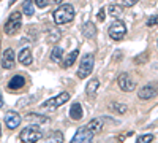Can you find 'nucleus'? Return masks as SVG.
<instances>
[{
	"mask_svg": "<svg viewBox=\"0 0 158 143\" xmlns=\"http://www.w3.org/2000/svg\"><path fill=\"white\" fill-rule=\"evenodd\" d=\"M52 19H54V24H56V25H63V24L71 22V21L74 19V8H73V5H70V3L60 5V7L54 11Z\"/></svg>",
	"mask_w": 158,
	"mask_h": 143,
	"instance_id": "1",
	"label": "nucleus"
},
{
	"mask_svg": "<svg viewBox=\"0 0 158 143\" xmlns=\"http://www.w3.org/2000/svg\"><path fill=\"white\" fill-rule=\"evenodd\" d=\"M21 27H22V15L19 11H13L8 18V21L5 22L3 30L6 35H16L21 30Z\"/></svg>",
	"mask_w": 158,
	"mask_h": 143,
	"instance_id": "2",
	"label": "nucleus"
},
{
	"mask_svg": "<svg viewBox=\"0 0 158 143\" xmlns=\"http://www.w3.org/2000/svg\"><path fill=\"white\" fill-rule=\"evenodd\" d=\"M19 138L24 143H36L43 138V132H41V129H38L36 126H27L25 129L21 131Z\"/></svg>",
	"mask_w": 158,
	"mask_h": 143,
	"instance_id": "3",
	"label": "nucleus"
},
{
	"mask_svg": "<svg viewBox=\"0 0 158 143\" xmlns=\"http://www.w3.org/2000/svg\"><path fill=\"white\" fill-rule=\"evenodd\" d=\"M94 65H95V57H94V54H85V56H82L81 64H79V69H77V76L81 78V80L87 78V76L92 73V70H94Z\"/></svg>",
	"mask_w": 158,
	"mask_h": 143,
	"instance_id": "4",
	"label": "nucleus"
},
{
	"mask_svg": "<svg viewBox=\"0 0 158 143\" xmlns=\"http://www.w3.org/2000/svg\"><path fill=\"white\" fill-rule=\"evenodd\" d=\"M68 100H70V94H68V92H62V94H59V96H56V97L46 100L44 103H41V107H40V108H41V110H48V108L56 110V108L62 107L63 103H67Z\"/></svg>",
	"mask_w": 158,
	"mask_h": 143,
	"instance_id": "5",
	"label": "nucleus"
},
{
	"mask_svg": "<svg viewBox=\"0 0 158 143\" xmlns=\"http://www.w3.org/2000/svg\"><path fill=\"white\" fill-rule=\"evenodd\" d=\"M108 34H109V37L112 38V40H115V42L122 40V38L127 35V25H125V22H122V21H114V22L109 25Z\"/></svg>",
	"mask_w": 158,
	"mask_h": 143,
	"instance_id": "6",
	"label": "nucleus"
},
{
	"mask_svg": "<svg viewBox=\"0 0 158 143\" xmlns=\"http://www.w3.org/2000/svg\"><path fill=\"white\" fill-rule=\"evenodd\" d=\"M117 84H118V87H120L123 92H131V91H135V87H136V81L131 78L130 73H125V72L118 75Z\"/></svg>",
	"mask_w": 158,
	"mask_h": 143,
	"instance_id": "7",
	"label": "nucleus"
},
{
	"mask_svg": "<svg viewBox=\"0 0 158 143\" xmlns=\"http://www.w3.org/2000/svg\"><path fill=\"white\" fill-rule=\"evenodd\" d=\"M92 138H94V134H92L85 126H82L76 131V134H74V137L71 138L70 143H92Z\"/></svg>",
	"mask_w": 158,
	"mask_h": 143,
	"instance_id": "8",
	"label": "nucleus"
},
{
	"mask_svg": "<svg viewBox=\"0 0 158 143\" xmlns=\"http://www.w3.org/2000/svg\"><path fill=\"white\" fill-rule=\"evenodd\" d=\"M21 121H22V118L19 116V113H16V111H8L6 114H5V126L8 127V129H16L19 124H21Z\"/></svg>",
	"mask_w": 158,
	"mask_h": 143,
	"instance_id": "9",
	"label": "nucleus"
},
{
	"mask_svg": "<svg viewBox=\"0 0 158 143\" xmlns=\"http://www.w3.org/2000/svg\"><path fill=\"white\" fill-rule=\"evenodd\" d=\"M2 67L10 70L15 67V51H13L11 48L5 49V53H3V57H2Z\"/></svg>",
	"mask_w": 158,
	"mask_h": 143,
	"instance_id": "10",
	"label": "nucleus"
},
{
	"mask_svg": "<svg viewBox=\"0 0 158 143\" xmlns=\"http://www.w3.org/2000/svg\"><path fill=\"white\" fill-rule=\"evenodd\" d=\"M155 94H156V87H155V84H146L144 87H141V89H139V92H138L139 99H142V100L152 99V97H155Z\"/></svg>",
	"mask_w": 158,
	"mask_h": 143,
	"instance_id": "11",
	"label": "nucleus"
},
{
	"mask_svg": "<svg viewBox=\"0 0 158 143\" xmlns=\"http://www.w3.org/2000/svg\"><path fill=\"white\" fill-rule=\"evenodd\" d=\"M24 84H25V78L22 75H15L8 83V89L10 91H19L21 87H24Z\"/></svg>",
	"mask_w": 158,
	"mask_h": 143,
	"instance_id": "12",
	"label": "nucleus"
},
{
	"mask_svg": "<svg viewBox=\"0 0 158 143\" xmlns=\"http://www.w3.org/2000/svg\"><path fill=\"white\" fill-rule=\"evenodd\" d=\"M82 116H84L82 105L79 102H74L71 105V108H70V118L74 119V121H79V119H82Z\"/></svg>",
	"mask_w": 158,
	"mask_h": 143,
	"instance_id": "13",
	"label": "nucleus"
},
{
	"mask_svg": "<svg viewBox=\"0 0 158 143\" xmlns=\"http://www.w3.org/2000/svg\"><path fill=\"white\" fill-rule=\"evenodd\" d=\"M103 124H104V121H103L101 118H95V119H92L85 127L89 129V131H90L92 134L95 135V134H98V132H101V131H103Z\"/></svg>",
	"mask_w": 158,
	"mask_h": 143,
	"instance_id": "14",
	"label": "nucleus"
},
{
	"mask_svg": "<svg viewBox=\"0 0 158 143\" xmlns=\"http://www.w3.org/2000/svg\"><path fill=\"white\" fill-rule=\"evenodd\" d=\"M19 62L22 64V65H30V64L33 62V57H32V53H30L29 48L21 49V53H19Z\"/></svg>",
	"mask_w": 158,
	"mask_h": 143,
	"instance_id": "15",
	"label": "nucleus"
},
{
	"mask_svg": "<svg viewBox=\"0 0 158 143\" xmlns=\"http://www.w3.org/2000/svg\"><path fill=\"white\" fill-rule=\"evenodd\" d=\"M77 56H79V49H73L71 53H70L67 57H65V60L62 62V67H63V69H70V67L73 65V64L76 62Z\"/></svg>",
	"mask_w": 158,
	"mask_h": 143,
	"instance_id": "16",
	"label": "nucleus"
},
{
	"mask_svg": "<svg viewBox=\"0 0 158 143\" xmlns=\"http://www.w3.org/2000/svg\"><path fill=\"white\" fill-rule=\"evenodd\" d=\"M82 34H84V37H87V38H95V37H97L95 24H92V22H85V24L82 25Z\"/></svg>",
	"mask_w": 158,
	"mask_h": 143,
	"instance_id": "17",
	"label": "nucleus"
},
{
	"mask_svg": "<svg viewBox=\"0 0 158 143\" xmlns=\"http://www.w3.org/2000/svg\"><path fill=\"white\" fill-rule=\"evenodd\" d=\"M108 10H109V15H111L112 18H123V15H125L123 7L117 5V3H111Z\"/></svg>",
	"mask_w": 158,
	"mask_h": 143,
	"instance_id": "18",
	"label": "nucleus"
},
{
	"mask_svg": "<svg viewBox=\"0 0 158 143\" xmlns=\"http://www.w3.org/2000/svg\"><path fill=\"white\" fill-rule=\"evenodd\" d=\"M98 87H100V81L97 80V78H94V80H90V81H89V84H87V87H85V92H87V96L94 97V96L97 94Z\"/></svg>",
	"mask_w": 158,
	"mask_h": 143,
	"instance_id": "19",
	"label": "nucleus"
},
{
	"mask_svg": "<svg viewBox=\"0 0 158 143\" xmlns=\"http://www.w3.org/2000/svg\"><path fill=\"white\" fill-rule=\"evenodd\" d=\"M109 108L114 110V111L118 113V114H125L127 110H128L125 103H120V102H112V103H109Z\"/></svg>",
	"mask_w": 158,
	"mask_h": 143,
	"instance_id": "20",
	"label": "nucleus"
},
{
	"mask_svg": "<svg viewBox=\"0 0 158 143\" xmlns=\"http://www.w3.org/2000/svg\"><path fill=\"white\" fill-rule=\"evenodd\" d=\"M25 119H27V121H35L36 124H40V123H48L46 116H41V114H38V113H29L27 116H25ZM36 124H35V126H36Z\"/></svg>",
	"mask_w": 158,
	"mask_h": 143,
	"instance_id": "21",
	"label": "nucleus"
},
{
	"mask_svg": "<svg viewBox=\"0 0 158 143\" xmlns=\"http://www.w3.org/2000/svg\"><path fill=\"white\" fill-rule=\"evenodd\" d=\"M22 13L25 16H33L35 8H33V2H32V0H25V2L22 3Z\"/></svg>",
	"mask_w": 158,
	"mask_h": 143,
	"instance_id": "22",
	"label": "nucleus"
},
{
	"mask_svg": "<svg viewBox=\"0 0 158 143\" xmlns=\"http://www.w3.org/2000/svg\"><path fill=\"white\" fill-rule=\"evenodd\" d=\"M63 57V49L60 46H56L54 49L51 51V60L52 62H60Z\"/></svg>",
	"mask_w": 158,
	"mask_h": 143,
	"instance_id": "23",
	"label": "nucleus"
},
{
	"mask_svg": "<svg viewBox=\"0 0 158 143\" xmlns=\"http://www.w3.org/2000/svg\"><path fill=\"white\" fill-rule=\"evenodd\" d=\"M46 143H63V134L60 131H56L49 135V138L46 140Z\"/></svg>",
	"mask_w": 158,
	"mask_h": 143,
	"instance_id": "24",
	"label": "nucleus"
},
{
	"mask_svg": "<svg viewBox=\"0 0 158 143\" xmlns=\"http://www.w3.org/2000/svg\"><path fill=\"white\" fill-rule=\"evenodd\" d=\"M153 135L152 134H146V135H142V137H139L138 140H136V143H152L153 141Z\"/></svg>",
	"mask_w": 158,
	"mask_h": 143,
	"instance_id": "25",
	"label": "nucleus"
},
{
	"mask_svg": "<svg viewBox=\"0 0 158 143\" xmlns=\"http://www.w3.org/2000/svg\"><path fill=\"white\" fill-rule=\"evenodd\" d=\"M51 37H49V40L52 42V43H57L59 40H60V30H51V34H49Z\"/></svg>",
	"mask_w": 158,
	"mask_h": 143,
	"instance_id": "26",
	"label": "nucleus"
},
{
	"mask_svg": "<svg viewBox=\"0 0 158 143\" xmlns=\"http://www.w3.org/2000/svg\"><path fill=\"white\" fill-rule=\"evenodd\" d=\"M32 2H33L38 8H46L48 3H49V0H32Z\"/></svg>",
	"mask_w": 158,
	"mask_h": 143,
	"instance_id": "27",
	"label": "nucleus"
},
{
	"mask_svg": "<svg viewBox=\"0 0 158 143\" xmlns=\"http://www.w3.org/2000/svg\"><path fill=\"white\" fill-rule=\"evenodd\" d=\"M104 11H106V10L101 8V10H100V13H98V16H97V18H98V21H101V22H103L104 19H106V13H104Z\"/></svg>",
	"mask_w": 158,
	"mask_h": 143,
	"instance_id": "28",
	"label": "nucleus"
},
{
	"mask_svg": "<svg viewBox=\"0 0 158 143\" xmlns=\"http://www.w3.org/2000/svg\"><path fill=\"white\" fill-rule=\"evenodd\" d=\"M139 0H123V5L125 7H135Z\"/></svg>",
	"mask_w": 158,
	"mask_h": 143,
	"instance_id": "29",
	"label": "nucleus"
},
{
	"mask_svg": "<svg viewBox=\"0 0 158 143\" xmlns=\"http://www.w3.org/2000/svg\"><path fill=\"white\" fill-rule=\"evenodd\" d=\"M155 24H156V15H153V16L149 18V21H147V25H149V27H153Z\"/></svg>",
	"mask_w": 158,
	"mask_h": 143,
	"instance_id": "30",
	"label": "nucleus"
},
{
	"mask_svg": "<svg viewBox=\"0 0 158 143\" xmlns=\"http://www.w3.org/2000/svg\"><path fill=\"white\" fill-rule=\"evenodd\" d=\"M146 59H147V54H142L141 57H139V56L135 57V62H136V64H142V60H146Z\"/></svg>",
	"mask_w": 158,
	"mask_h": 143,
	"instance_id": "31",
	"label": "nucleus"
},
{
	"mask_svg": "<svg viewBox=\"0 0 158 143\" xmlns=\"http://www.w3.org/2000/svg\"><path fill=\"white\" fill-rule=\"evenodd\" d=\"M51 3H56V5H59V3H62V0H51Z\"/></svg>",
	"mask_w": 158,
	"mask_h": 143,
	"instance_id": "32",
	"label": "nucleus"
},
{
	"mask_svg": "<svg viewBox=\"0 0 158 143\" xmlns=\"http://www.w3.org/2000/svg\"><path fill=\"white\" fill-rule=\"evenodd\" d=\"M3 107V97H2V94H0V108Z\"/></svg>",
	"mask_w": 158,
	"mask_h": 143,
	"instance_id": "33",
	"label": "nucleus"
},
{
	"mask_svg": "<svg viewBox=\"0 0 158 143\" xmlns=\"http://www.w3.org/2000/svg\"><path fill=\"white\" fill-rule=\"evenodd\" d=\"M0 137H2V127H0Z\"/></svg>",
	"mask_w": 158,
	"mask_h": 143,
	"instance_id": "34",
	"label": "nucleus"
},
{
	"mask_svg": "<svg viewBox=\"0 0 158 143\" xmlns=\"http://www.w3.org/2000/svg\"><path fill=\"white\" fill-rule=\"evenodd\" d=\"M0 49H2V43H0Z\"/></svg>",
	"mask_w": 158,
	"mask_h": 143,
	"instance_id": "35",
	"label": "nucleus"
}]
</instances>
